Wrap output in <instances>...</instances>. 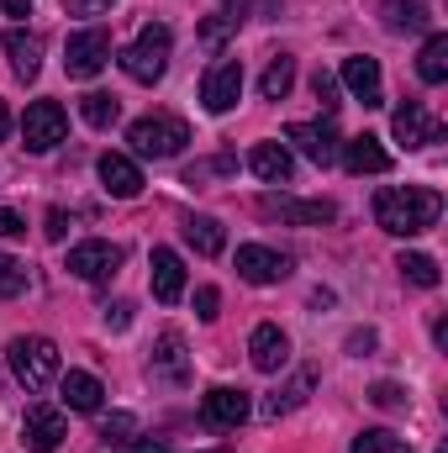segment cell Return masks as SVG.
Returning a JSON list of instances; mask_svg holds the SVG:
<instances>
[{
	"mask_svg": "<svg viewBox=\"0 0 448 453\" xmlns=\"http://www.w3.org/2000/svg\"><path fill=\"white\" fill-rule=\"evenodd\" d=\"M438 217H444V196L428 185H390L375 196V222L396 237H417V232L438 226Z\"/></svg>",
	"mask_w": 448,
	"mask_h": 453,
	"instance_id": "obj_1",
	"label": "cell"
},
{
	"mask_svg": "<svg viewBox=\"0 0 448 453\" xmlns=\"http://www.w3.org/2000/svg\"><path fill=\"white\" fill-rule=\"evenodd\" d=\"M169 53H174V32L164 21H148L132 37V48H121V74L137 85H158L169 74Z\"/></svg>",
	"mask_w": 448,
	"mask_h": 453,
	"instance_id": "obj_2",
	"label": "cell"
},
{
	"mask_svg": "<svg viewBox=\"0 0 448 453\" xmlns=\"http://www.w3.org/2000/svg\"><path fill=\"white\" fill-rule=\"evenodd\" d=\"M5 358H11V374H16L32 395L48 390V385L64 374V358H58V342L53 338H11Z\"/></svg>",
	"mask_w": 448,
	"mask_h": 453,
	"instance_id": "obj_3",
	"label": "cell"
},
{
	"mask_svg": "<svg viewBox=\"0 0 448 453\" xmlns=\"http://www.w3.org/2000/svg\"><path fill=\"white\" fill-rule=\"evenodd\" d=\"M127 142H132V153L137 158H180L185 153V142H190V127L180 121V116H137L132 127H127Z\"/></svg>",
	"mask_w": 448,
	"mask_h": 453,
	"instance_id": "obj_4",
	"label": "cell"
},
{
	"mask_svg": "<svg viewBox=\"0 0 448 453\" xmlns=\"http://www.w3.org/2000/svg\"><path fill=\"white\" fill-rule=\"evenodd\" d=\"M112 64V32L106 27H85L64 42V74L69 80H96Z\"/></svg>",
	"mask_w": 448,
	"mask_h": 453,
	"instance_id": "obj_5",
	"label": "cell"
},
{
	"mask_svg": "<svg viewBox=\"0 0 448 453\" xmlns=\"http://www.w3.org/2000/svg\"><path fill=\"white\" fill-rule=\"evenodd\" d=\"M64 132H69V111H64L58 101H32L27 116H21V142H27V153H53V148L64 142Z\"/></svg>",
	"mask_w": 448,
	"mask_h": 453,
	"instance_id": "obj_6",
	"label": "cell"
},
{
	"mask_svg": "<svg viewBox=\"0 0 448 453\" xmlns=\"http://www.w3.org/2000/svg\"><path fill=\"white\" fill-rule=\"evenodd\" d=\"M190 348L180 333H158L153 342V353H148V380L153 385H164V390H180V385H190Z\"/></svg>",
	"mask_w": 448,
	"mask_h": 453,
	"instance_id": "obj_7",
	"label": "cell"
},
{
	"mask_svg": "<svg viewBox=\"0 0 448 453\" xmlns=\"http://www.w3.org/2000/svg\"><path fill=\"white\" fill-rule=\"evenodd\" d=\"M64 269L74 280H85V285H101V280H112L116 269H121V248L106 242V237H85V242L69 248V264Z\"/></svg>",
	"mask_w": 448,
	"mask_h": 453,
	"instance_id": "obj_8",
	"label": "cell"
},
{
	"mask_svg": "<svg viewBox=\"0 0 448 453\" xmlns=\"http://www.w3.org/2000/svg\"><path fill=\"white\" fill-rule=\"evenodd\" d=\"M237 280H248V285H280L296 264H290V253H280V248H264V242H243L237 248Z\"/></svg>",
	"mask_w": 448,
	"mask_h": 453,
	"instance_id": "obj_9",
	"label": "cell"
},
{
	"mask_svg": "<svg viewBox=\"0 0 448 453\" xmlns=\"http://www.w3.org/2000/svg\"><path fill=\"white\" fill-rule=\"evenodd\" d=\"M285 142H296L317 169L337 164V148H343V137H337V127L328 116H322V121H290V127H285Z\"/></svg>",
	"mask_w": 448,
	"mask_h": 453,
	"instance_id": "obj_10",
	"label": "cell"
},
{
	"mask_svg": "<svg viewBox=\"0 0 448 453\" xmlns=\"http://www.w3.org/2000/svg\"><path fill=\"white\" fill-rule=\"evenodd\" d=\"M237 96H243V64L237 58H222L201 74V106L212 116H227L237 106Z\"/></svg>",
	"mask_w": 448,
	"mask_h": 453,
	"instance_id": "obj_11",
	"label": "cell"
},
{
	"mask_svg": "<svg viewBox=\"0 0 448 453\" xmlns=\"http://www.w3.org/2000/svg\"><path fill=\"white\" fill-rule=\"evenodd\" d=\"M259 211L264 217H280V222H290V226H328L337 217V206L333 201H301V196H264L259 201Z\"/></svg>",
	"mask_w": 448,
	"mask_h": 453,
	"instance_id": "obj_12",
	"label": "cell"
},
{
	"mask_svg": "<svg viewBox=\"0 0 448 453\" xmlns=\"http://www.w3.org/2000/svg\"><path fill=\"white\" fill-rule=\"evenodd\" d=\"M64 438H69V422H64L58 406H48V401L27 406V422H21V443H27V449L32 453H53Z\"/></svg>",
	"mask_w": 448,
	"mask_h": 453,
	"instance_id": "obj_13",
	"label": "cell"
},
{
	"mask_svg": "<svg viewBox=\"0 0 448 453\" xmlns=\"http://www.w3.org/2000/svg\"><path fill=\"white\" fill-rule=\"evenodd\" d=\"M248 411H253V401H248V390H237V385H217V390L201 395V422H206V427H243Z\"/></svg>",
	"mask_w": 448,
	"mask_h": 453,
	"instance_id": "obj_14",
	"label": "cell"
},
{
	"mask_svg": "<svg viewBox=\"0 0 448 453\" xmlns=\"http://www.w3.org/2000/svg\"><path fill=\"white\" fill-rule=\"evenodd\" d=\"M248 358H253L259 374H280V369L290 364V338H285L274 322H259V327L248 333Z\"/></svg>",
	"mask_w": 448,
	"mask_h": 453,
	"instance_id": "obj_15",
	"label": "cell"
},
{
	"mask_svg": "<svg viewBox=\"0 0 448 453\" xmlns=\"http://www.w3.org/2000/svg\"><path fill=\"white\" fill-rule=\"evenodd\" d=\"M148 280H153V301L174 306V301L185 296V258H180L174 248H153V258H148Z\"/></svg>",
	"mask_w": 448,
	"mask_h": 453,
	"instance_id": "obj_16",
	"label": "cell"
},
{
	"mask_svg": "<svg viewBox=\"0 0 448 453\" xmlns=\"http://www.w3.org/2000/svg\"><path fill=\"white\" fill-rule=\"evenodd\" d=\"M343 85H348V96L359 106H385V85H380V64L375 58H364V53L343 58Z\"/></svg>",
	"mask_w": 448,
	"mask_h": 453,
	"instance_id": "obj_17",
	"label": "cell"
},
{
	"mask_svg": "<svg viewBox=\"0 0 448 453\" xmlns=\"http://www.w3.org/2000/svg\"><path fill=\"white\" fill-rule=\"evenodd\" d=\"M390 132H396V142H401V148H428V142H438V137H444V127H438V121H428L422 101H401V106H396V121H390Z\"/></svg>",
	"mask_w": 448,
	"mask_h": 453,
	"instance_id": "obj_18",
	"label": "cell"
},
{
	"mask_svg": "<svg viewBox=\"0 0 448 453\" xmlns=\"http://www.w3.org/2000/svg\"><path fill=\"white\" fill-rule=\"evenodd\" d=\"M337 158H343V169H348V174H385V169H390V153L380 148V137H375V132L348 137V142L337 148Z\"/></svg>",
	"mask_w": 448,
	"mask_h": 453,
	"instance_id": "obj_19",
	"label": "cell"
},
{
	"mask_svg": "<svg viewBox=\"0 0 448 453\" xmlns=\"http://www.w3.org/2000/svg\"><path fill=\"white\" fill-rule=\"evenodd\" d=\"M5 58H11V69H16V80L21 85H32L37 74H42V37L37 32H5Z\"/></svg>",
	"mask_w": 448,
	"mask_h": 453,
	"instance_id": "obj_20",
	"label": "cell"
},
{
	"mask_svg": "<svg viewBox=\"0 0 448 453\" xmlns=\"http://www.w3.org/2000/svg\"><path fill=\"white\" fill-rule=\"evenodd\" d=\"M248 169H253L264 185H290V174H296V158H290V148H285V142H253V153H248Z\"/></svg>",
	"mask_w": 448,
	"mask_h": 453,
	"instance_id": "obj_21",
	"label": "cell"
},
{
	"mask_svg": "<svg viewBox=\"0 0 448 453\" xmlns=\"http://www.w3.org/2000/svg\"><path fill=\"white\" fill-rule=\"evenodd\" d=\"M101 185H106V196H116V201H132L137 190H143V169L127 158V153H101Z\"/></svg>",
	"mask_w": 448,
	"mask_h": 453,
	"instance_id": "obj_22",
	"label": "cell"
},
{
	"mask_svg": "<svg viewBox=\"0 0 448 453\" xmlns=\"http://www.w3.org/2000/svg\"><path fill=\"white\" fill-rule=\"evenodd\" d=\"M58 390H64V406L69 411H101V401H106V385L96 374H85V369L58 374Z\"/></svg>",
	"mask_w": 448,
	"mask_h": 453,
	"instance_id": "obj_23",
	"label": "cell"
},
{
	"mask_svg": "<svg viewBox=\"0 0 448 453\" xmlns=\"http://www.w3.org/2000/svg\"><path fill=\"white\" fill-rule=\"evenodd\" d=\"M312 385H317V369H301V374H296V380H290L285 390H274V395H269V401L259 406V417H264V422H280V417H290L296 406H306Z\"/></svg>",
	"mask_w": 448,
	"mask_h": 453,
	"instance_id": "obj_24",
	"label": "cell"
},
{
	"mask_svg": "<svg viewBox=\"0 0 448 453\" xmlns=\"http://www.w3.org/2000/svg\"><path fill=\"white\" fill-rule=\"evenodd\" d=\"M180 232H185V242H190L201 258H217V253L227 248V226L217 222V217H185Z\"/></svg>",
	"mask_w": 448,
	"mask_h": 453,
	"instance_id": "obj_25",
	"label": "cell"
},
{
	"mask_svg": "<svg viewBox=\"0 0 448 453\" xmlns=\"http://www.w3.org/2000/svg\"><path fill=\"white\" fill-rule=\"evenodd\" d=\"M417 80L422 85H444L448 80V32H433L417 53Z\"/></svg>",
	"mask_w": 448,
	"mask_h": 453,
	"instance_id": "obj_26",
	"label": "cell"
},
{
	"mask_svg": "<svg viewBox=\"0 0 448 453\" xmlns=\"http://www.w3.org/2000/svg\"><path fill=\"white\" fill-rule=\"evenodd\" d=\"M290 85H296V58H290V53H274L269 69H264V80H259V96H264V101H285Z\"/></svg>",
	"mask_w": 448,
	"mask_h": 453,
	"instance_id": "obj_27",
	"label": "cell"
},
{
	"mask_svg": "<svg viewBox=\"0 0 448 453\" xmlns=\"http://www.w3.org/2000/svg\"><path fill=\"white\" fill-rule=\"evenodd\" d=\"M433 21L428 0H385V27L390 32H422Z\"/></svg>",
	"mask_w": 448,
	"mask_h": 453,
	"instance_id": "obj_28",
	"label": "cell"
},
{
	"mask_svg": "<svg viewBox=\"0 0 448 453\" xmlns=\"http://www.w3.org/2000/svg\"><path fill=\"white\" fill-rule=\"evenodd\" d=\"M396 269H401V280H406V285H417V290H438V280H444L433 253H401V258H396Z\"/></svg>",
	"mask_w": 448,
	"mask_h": 453,
	"instance_id": "obj_29",
	"label": "cell"
},
{
	"mask_svg": "<svg viewBox=\"0 0 448 453\" xmlns=\"http://www.w3.org/2000/svg\"><path fill=\"white\" fill-rule=\"evenodd\" d=\"M80 116H85L96 132H106V127H116V121H121V101H116V96H106V90H90V96L80 101Z\"/></svg>",
	"mask_w": 448,
	"mask_h": 453,
	"instance_id": "obj_30",
	"label": "cell"
},
{
	"mask_svg": "<svg viewBox=\"0 0 448 453\" xmlns=\"http://www.w3.org/2000/svg\"><path fill=\"white\" fill-rule=\"evenodd\" d=\"M237 27H243V11H237V5H227V11H217V16H206V21H201V32H196V37H201L206 48H222Z\"/></svg>",
	"mask_w": 448,
	"mask_h": 453,
	"instance_id": "obj_31",
	"label": "cell"
},
{
	"mask_svg": "<svg viewBox=\"0 0 448 453\" xmlns=\"http://www.w3.org/2000/svg\"><path fill=\"white\" fill-rule=\"evenodd\" d=\"M348 453H412V443L406 438H396L390 427H369V433H359L353 438V449Z\"/></svg>",
	"mask_w": 448,
	"mask_h": 453,
	"instance_id": "obj_32",
	"label": "cell"
},
{
	"mask_svg": "<svg viewBox=\"0 0 448 453\" xmlns=\"http://www.w3.org/2000/svg\"><path fill=\"white\" fill-rule=\"evenodd\" d=\"M27 285H32V269H27L21 258L0 253V301H11V296H27Z\"/></svg>",
	"mask_w": 448,
	"mask_h": 453,
	"instance_id": "obj_33",
	"label": "cell"
},
{
	"mask_svg": "<svg viewBox=\"0 0 448 453\" xmlns=\"http://www.w3.org/2000/svg\"><path fill=\"white\" fill-rule=\"evenodd\" d=\"M232 169H237V158H232V153H217V158H201V164H190V169H185V185L217 180V174H232Z\"/></svg>",
	"mask_w": 448,
	"mask_h": 453,
	"instance_id": "obj_34",
	"label": "cell"
},
{
	"mask_svg": "<svg viewBox=\"0 0 448 453\" xmlns=\"http://www.w3.org/2000/svg\"><path fill=\"white\" fill-rule=\"evenodd\" d=\"M369 401H375L380 411H401V406H406V390H401L396 380H380V385H369Z\"/></svg>",
	"mask_w": 448,
	"mask_h": 453,
	"instance_id": "obj_35",
	"label": "cell"
},
{
	"mask_svg": "<svg viewBox=\"0 0 448 453\" xmlns=\"http://www.w3.org/2000/svg\"><path fill=\"white\" fill-rule=\"evenodd\" d=\"M132 433H137V417H132V411H116V417L101 422V438H106V443H127Z\"/></svg>",
	"mask_w": 448,
	"mask_h": 453,
	"instance_id": "obj_36",
	"label": "cell"
},
{
	"mask_svg": "<svg viewBox=\"0 0 448 453\" xmlns=\"http://www.w3.org/2000/svg\"><path fill=\"white\" fill-rule=\"evenodd\" d=\"M312 96L322 101V111H333V106H337V80L328 74V69H317V74H312Z\"/></svg>",
	"mask_w": 448,
	"mask_h": 453,
	"instance_id": "obj_37",
	"label": "cell"
},
{
	"mask_svg": "<svg viewBox=\"0 0 448 453\" xmlns=\"http://www.w3.org/2000/svg\"><path fill=\"white\" fill-rule=\"evenodd\" d=\"M101 322H106V333H127V327H132V301H112V306L101 311Z\"/></svg>",
	"mask_w": 448,
	"mask_h": 453,
	"instance_id": "obj_38",
	"label": "cell"
},
{
	"mask_svg": "<svg viewBox=\"0 0 448 453\" xmlns=\"http://www.w3.org/2000/svg\"><path fill=\"white\" fill-rule=\"evenodd\" d=\"M217 306H222L217 285H201V290H196V317H201V322H217Z\"/></svg>",
	"mask_w": 448,
	"mask_h": 453,
	"instance_id": "obj_39",
	"label": "cell"
},
{
	"mask_svg": "<svg viewBox=\"0 0 448 453\" xmlns=\"http://www.w3.org/2000/svg\"><path fill=\"white\" fill-rule=\"evenodd\" d=\"M375 342H380V333H375V327H359V333H348V353H353V358H364Z\"/></svg>",
	"mask_w": 448,
	"mask_h": 453,
	"instance_id": "obj_40",
	"label": "cell"
},
{
	"mask_svg": "<svg viewBox=\"0 0 448 453\" xmlns=\"http://www.w3.org/2000/svg\"><path fill=\"white\" fill-rule=\"evenodd\" d=\"M21 232H27V217L11 211V206H0V237H21Z\"/></svg>",
	"mask_w": 448,
	"mask_h": 453,
	"instance_id": "obj_41",
	"label": "cell"
},
{
	"mask_svg": "<svg viewBox=\"0 0 448 453\" xmlns=\"http://www.w3.org/2000/svg\"><path fill=\"white\" fill-rule=\"evenodd\" d=\"M112 5H116V0H69V11H74V16H106Z\"/></svg>",
	"mask_w": 448,
	"mask_h": 453,
	"instance_id": "obj_42",
	"label": "cell"
},
{
	"mask_svg": "<svg viewBox=\"0 0 448 453\" xmlns=\"http://www.w3.org/2000/svg\"><path fill=\"white\" fill-rule=\"evenodd\" d=\"M42 232H48V242H64V237H69V217H64V211H48V226H42Z\"/></svg>",
	"mask_w": 448,
	"mask_h": 453,
	"instance_id": "obj_43",
	"label": "cell"
},
{
	"mask_svg": "<svg viewBox=\"0 0 448 453\" xmlns=\"http://www.w3.org/2000/svg\"><path fill=\"white\" fill-rule=\"evenodd\" d=\"M127 453H174V449H169L164 438H132V443H127Z\"/></svg>",
	"mask_w": 448,
	"mask_h": 453,
	"instance_id": "obj_44",
	"label": "cell"
},
{
	"mask_svg": "<svg viewBox=\"0 0 448 453\" xmlns=\"http://www.w3.org/2000/svg\"><path fill=\"white\" fill-rule=\"evenodd\" d=\"M5 16H32V0H0Z\"/></svg>",
	"mask_w": 448,
	"mask_h": 453,
	"instance_id": "obj_45",
	"label": "cell"
},
{
	"mask_svg": "<svg viewBox=\"0 0 448 453\" xmlns=\"http://www.w3.org/2000/svg\"><path fill=\"white\" fill-rule=\"evenodd\" d=\"M11 132V111H5V101H0V137Z\"/></svg>",
	"mask_w": 448,
	"mask_h": 453,
	"instance_id": "obj_46",
	"label": "cell"
},
{
	"mask_svg": "<svg viewBox=\"0 0 448 453\" xmlns=\"http://www.w3.org/2000/svg\"><path fill=\"white\" fill-rule=\"evenodd\" d=\"M227 5H232V0H227Z\"/></svg>",
	"mask_w": 448,
	"mask_h": 453,
	"instance_id": "obj_47",
	"label": "cell"
}]
</instances>
